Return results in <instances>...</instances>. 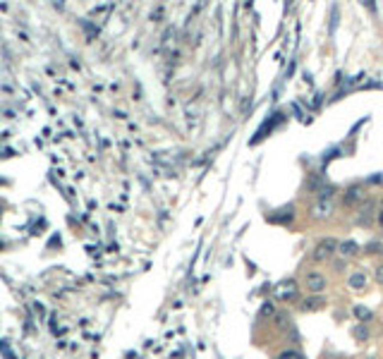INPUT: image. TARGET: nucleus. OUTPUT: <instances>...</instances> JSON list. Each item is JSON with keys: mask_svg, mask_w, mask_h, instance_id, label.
Returning <instances> with one entry per match:
<instances>
[{"mask_svg": "<svg viewBox=\"0 0 383 359\" xmlns=\"http://www.w3.org/2000/svg\"><path fill=\"white\" fill-rule=\"evenodd\" d=\"M275 314H278L275 304L271 302V299H266V302L261 304V311H259V316H261V318H275Z\"/></svg>", "mask_w": 383, "mask_h": 359, "instance_id": "f8f14e48", "label": "nucleus"}, {"mask_svg": "<svg viewBox=\"0 0 383 359\" xmlns=\"http://www.w3.org/2000/svg\"><path fill=\"white\" fill-rule=\"evenodd\" d=\"M290 220H295V206H285L280 211H275L273 216H268V223H278V225H285Z\"/></svg>", "mask_w": 383, "mask_h": 359, "instance_id": "6e6552de", "label": "nucleus"}, {"mask_svg": "<svg viewBox=\"0 0 383 359\" xmlns=\"http://www.w3.org/2000/svg\"><path fill=\"white\" fill-rule=\"evenodd\" d=\"M378 225H381V228H383V208H381V211H378Z\"/></svg>", "mask_w": 383, "mask_h": 359, "instance_id": "f3484780", "label": "nucleus"}, {"mask_svg": "<svg viewBox=\"0 0 383 359\" xmlns=\"http://www.w3.org/2000/svg\"><path fill=\"white\" fill-rule=\"evenodd\" d=\"M338 251H340L342 259H352V256L359 254V244H357L354 239H347V242H340L338 244Z\"/></svg>", "mask_w": 383, "mask_h": 359, "instance_id": "1a4fd4ad", "label": "nucleus"}, {"mask_svg": "<svg viewBox=\"0 0 383 359\" xmlns=\"http://www.w3.org/2000/svg\"><path fill=\"white\" fill-rule=\"evenodd\" d=\"M333 213H335V201H333V199H316V201L309 206V220H314V223L330 220Z\"/></svg>", "mask_w": 383, "mask_h": 359, "instance_id": "f257e3e1", "label": "nucleus"}, {"mask_svg": "<svg viewBox=\"0 0 383 359\" xmlns=\"http://www.w3.org/2000/svg\"><path fill=\"white\" fill-rule=\"evenodd\" d=\"M366 199V192H364V187L361 185H352L345 189V196H342V201L347 204V206H352V204H359V201H364Z\"/></svg>", "mask_w": 383, "mask_h": 359, "instance_id": "423d86ee", "label": "nucleus"}, {"mask_svg": "<svg viewBox=\"0 0 383 359\" xmlns=\"http://www.w3.org/2000/svg\"><path fill=\"white\" fill-rule=\"evenodd\" d=\"M304 285H306V290H309V294H321L326 287H328V280H326V275H321V273L309 271L304 275Z\"/></svg>", "mask_w": 383, "mask_h": 359, "instance_id": "20e7f679", "label": "nucleus"}, {"mask_svg": "<svg viewBox=\"0 0 383 359\" xmlns=\"http://www.w3.org/2000/svg\"><path fill=\"white\" fill-rule=\"evenodd\" d=\"M352 335H354L357 342H366L371 337V328L366 326V323H357V326H352Z\"/></svg>", "mask_w": 383, "mask_h": 359, "instance_id": "9d476101", "label": "nucleus"}, {"mask_svg": "<svg viewBox=\"0 0 383 359\" xmlns=\"http://www.w3.org/2000/svg\"><path fill=\"white\" fill-rule=\"evenodd\" d=\"M369 359H373V357H369Z\"/></svg>", "mask_w": 383, "mask_h": 359, "instance_id": "a211bd4d", "label": "nucleus"}, {"mask_svg": "<svg viewBox=\"0 0 383 359\" xmlns=\"http://www.w3.org/2000/svg\"><path fill=\"white\" fill-rule=\"evenodd\" d=\"M352 314H354V318H359V323H366V321H371L373 318V311L369 309V306H364V304H357L354 309H352Z\"/></svg>", "mask_w": 383, "mask_h": 359, "instance_id": "9b49d317", "label": "nucleus"}, {"mask_svg": "<svg viewBox=\"0 0 383 359\" xmlns=\"http://www.w3.org/2000/svg\"><path fill=\"white\" fill-rule=\"evenodd\" d=\"M373 278H376V283L383 285V263L381 266H376V271H373Z\"/></svg>", "mask_w": 383, "mask_h": 359, "instance_id": "dca6fc26", "label": "nucleus"}, {"mask_svg": "<svg viewBox=\"0 0 383 359\" xmlns=\"http://www.w3.org/2000/svg\"><path fill=\"white\" fill-rule=\"evenodd\" d=\"M364 249H366V254H378V251H381V244H378V242H371V244H366Z\"/></svg>", "mask_w": 383, "mask_h": 359, "instance_id": "2eb2a0df", "label": "nucleus"}, {"mask_svg": "<svg viewBox=\"0 0 383 359\" xmlns=\"http://www.w3.org/2000/svg\"><path fill=\"white\" fill-rule=\"evenodd\" d=\"M338 153H340V146H335L333 151H326L323 153V163H328V161H333V158H338Z\"/></svg>", "mask_w": 383, "mask_h": 359, "instance_id": "4468645a", "label": "nucleus"}, {"mask_svg": "<svg viewBox=\"0 0 383 359\" xmlns=\"http://www.w3.org/2000/svg\"><path fill=\"white\" fill-rule=\"evenodd\" d=\"M323 306H326V297H323V294H309V297H304V299L299 302V311L309 314V311H318V309H323Z\"/></svg>", "mask_w": 383, "mask_h": 359, "instance_id": "39448f33", "label": "nucleus"}, {"mask_svg": "<svg viewBox=\"0 0 383 359\" xmlns=\"http://www.w3.org/2000/svg\"><path fill=\"white\" fill-rule=\"evenodd\" d=\"M338 244H340L338 239L323 237L316 247H314V251H311V259H314V261H330V259H333V254L338 251Z\"/></svg>", "mask_w": 383, "mask_h": 359, "instance_id": "f03ea898", "label": "nucleus"}, {"mask_svg": "<svg viewBox=\"0 0 383 359\" xmlns=\"http://www.w3.org/2000/svg\"><path fill=\"white\" fill-rule=\"evenodd\" d=\"M278 359H304V354H302L297 347H290V349H285V352H280Z\"/></svg>", "mask_w": 383, "mask_h": 359, "instance_id": "ddd939ff", "label": "nucleus"}, {"mask_svg": "<svg viewBox=\"0 0 383 359\" xmlns=\"http://www.w3.org/2000/svg\"><path fill=\"white\" fill-rule=\"evenodd\" d=\"M275 299H280V302H295L297 297H299V290H297V280L292 278H287L283 283L275 285V292H273Z\"/></svg>", "mask_w": 383, "mask_h": 359, "instance_id": "7ed1b4c3", "label": "nucleus"}, {"mask_svg": "<svg viewBox=\"0 0 383 359\" xmlns=\"http://www.w3.org/2000/svg\"><path fill=\"white\" fill-rule=\"evenodd\" d=\"M347 285H350L352 290H357V292H361L366 285H369V275L361 271V268H357V271L350 273V278H347Z\"/></svg>", "mask_w": 383, "mask_h": 359, "instance_id": "0eeeda50", "label": "nucleus"}]
</instances>
